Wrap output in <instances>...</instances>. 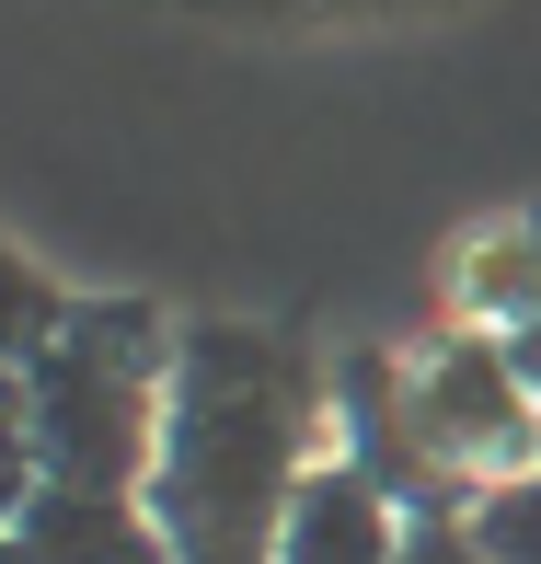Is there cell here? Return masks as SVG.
Returning a JSON list of instances; mask_svg holds the SVG:
<instances>
[{
    "label": "cell",
    "mask_w": 541,
    "mask_h": 564,
    "mask_svg": "<svg viewBox=\"0 0 541 564\" xmlns=\"http://www.w3.org/2000/svg\"><path fill=\"white\" fill-rule=\"evenodd\" d=\"M334 438V380L266 323H196L173 335V403L150 460V519L173 564H277L300 473Z\"/></svg>",
    "instance_id": "1"
},
{
    "label": "cell",
    "mask_w": 541,
    "mask_h": 564,
    "mask_svg": "<svg viewBox=\"0 0 541 564\" xmlns=\"http://www.w3.org/2000/svg\"><path fill=\"white\" fill-rule=\"evenodd\" d=\"M162 403H173V335L139 300H69L58 346L23 369L46 484H82V496H150Z\"/></svg>",
    "instance_id": "2"
},
{
    "label": "cell",
    "mask_w": 541,
    "mask_h": 564,
    "mask_svg": "<svg viewBox=\"0 0 541 564\" xmlns=\"http://www.w3.org/2000/svg\"><path fill=\"white\" fill-rule=\"evenodd\" d=\"M403 380H415V438L450 473L461 507L484 484H507V473H541V403H530V380L507 369V346L484 323H461L426 357H403Z\"/></svg>",
    "instance_id": "3"
},
{
    "label": "cell",
    "mask_w": 541,
    "mask_h": 564,
    "mask_svg": "<svg viewBox=\"0 0 541 564\" xmlns=\"http://www.w3.org/2000/svg\"><path fill=\"white\" fill-rule=\"evenodd\" d=\"M334 460H357L369 484H392L415 519H450V473L426 460L415 438V380H403V357H380V346H357L346 369H334Z\"/></svg>",
    "instance_id": "4"
},
{
    "label": "cell",
    "mask_w": 541,
    "mask_h": 564,
    "mask_svg": "<svg viewBox=\"0 0 541 564\" xmlns=\"http://www.w3.org/2000/svg\"><path fill=\"white\" fill-rule=\"evenodd\" d=\"M403 542H415V507L357 460H312L277 519V564H403Z\"/></svg>",
    "instance_id": "5"
},
{
    "label": "cell",
    "mask_w": 541,
    "mask_h": 564,
    "mask_svg": "<svg viewBox=\"0 0 541 564\" xmlns=\"http://www.w3.org/2000/svg\"><path fill=\"white\" fill-rule=\"evenodd\" d=\"M12 530H23V553H35V564H173L150 496H82V484H46Z\"/></svg>",
    "instance_id": "6"
},
{
    "label": "cell",
    "mask_w": 541,
    "mask_h": 564,
    "mask_svg": "<svg viewBox=\"0 0 541 564\" xmlns=\"http://www.w3.org/2000/svg\"><path fill=\"white\" fill-rule=\"evenodd\" d=\"M461 312H473L484 335H507V323L541 312V219H507V230H484V242L461 253Z\"/></svg>",
    "instance_id": "7"
},
{
    "label": "cell",
    "mask_w": 541,
    "mask_h": 564,
    "mask_svg": "<svg viewBox=\"0 0 541 564\" xmlns=\"http://www.w3.org/2000/svg\"><path fill=\"white\" fill-rule=\"evenodd\" d=\"M58 323H69V300L46 289V265H23L12 242H0V380H23L46 346H58Z\"/></svg>",
    "instance_id": "8"
},
{
    "label": "cell",
    "mask_w": 541,
    "mask_h": 564,
    "mask_svg": "<svg viewBox=\"0 0 541 564\" xmlns=\"http://www.w3.org/2000/svg\"><path fill=\"white\" fill-rule=\"evenodd\" d=\"M461 530H473V553H484V564H541V473L484 484V496L461 507Z\"/></svg>",
    "instance_id": "9"
},
{
    "label": "cell",
    "mask_w": 541,
    "mask_h": 564,
    "mask_svg": "<svg viewBox=\"0 0 541 564\" xmlns=\"http://www.w3.org/2000/svg\"><path fill=\"white\" fill-rule=\"evenodd\" d=\"M46 496V449H35V415H23V380H0V530Z\"/></svg>",
    "instance_id": "10"
},
{
    "label": "cell",
    "mask_w": 541,
    "mask_h": 564,
    "mask_svg": "<svg viewBox=\"0 0 541 564\" xmlns=\"http://www.w3.org/2000/svg\"><path fill=\"white\" fill-rule=\"evenodd\" d=\"M403 564H484V553H473V530H461V507H450V519H415Z\"/></svg>",
    "instance_id": "11"
},
{
    "label": "cell",
    "mask_w": 541,
    "mask_h": 564,
    "mask_svg": "<svg viewBox=\"0 0 541 564\" xmlns=\"http://www.w3.org/2000/svg\"><path fill=\"white\" fill-rule=\"evenodd\" d=\"M496 346H507V369H519V380H530V403H541V312H530V323H507Z\"/></svg>",
    "instance_id": "12"
},
{
    "label": "cell",
    "mask_w": 541,
    "mask_h": 564,
    "mask_svg": "<svg viewBox=\"0 0 541 564\" xmlns=\"http://www.w3.org/2000/svg\"><path fill=\"white\" fill-rule=\"evenodd\" d=\"M0 564H35V553H23V530H0Z\"/></svg>",
    "instance_id": "13"
}]
</instances>
